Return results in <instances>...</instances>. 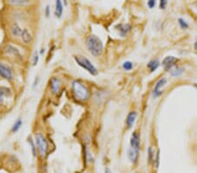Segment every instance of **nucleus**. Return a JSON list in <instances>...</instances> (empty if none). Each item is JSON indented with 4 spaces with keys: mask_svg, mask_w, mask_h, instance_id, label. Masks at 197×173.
Masks as SVG:
<instances>
[{
    "mask_svg": "<svg viewBox=\"0 0 197 173\" xmlns=\"http://www.w3.org/2000/svg\"><path fill=\"white\" fill-rule=\"evenodd\" d=\"M0 77L10 81L13 80V73L12 68L8 67L7 65H5V63H0Z\"/></svg>",
    "mask_w": 197,
    "mask_h": 173,
    "instance_id": "nucleus-5",
    "label": "nucleus"
},
{
    "mask_svg": "<svg viewBox=\"0 0 197 173\" xmlns=\"http://www.w3.org/2000/svg\"><path fill=\"white\" fill-rule=\"evenodd\" d=\"M117 30L120 31V33H121L122 36H126V33L128 32V31L131 30V26L130 25H126V24H122V25H118L117 26Z\"/></svg>",
    "mask_w": 197,
    "mask_h": 173,
    "instance_id": "nucleus-16",
    "label": "nucleus"
},
{
    "mask_svg": "<svg viewBox=\"0 0 197 173\" xmlns=\"http://www.w3.org/2000/svg\"><path fill=\"white\" fill-rule=\"evenodd\" d=\"M10 90L5 87H0V104H3L5 98L9 95Z\"/></svg>",
    "mask_w": 197,
    "mask_h": 173,
    "instance_id": "nucleus-14",
    "label": "nucleus"
},
{
    "mask_svg": "<svg viewBox=\"0 0 197 173\" xmlns=\"http://www.w3.org/2000/svg\"><path fill=\"white\" fill-rule=\"evenodd\" d=\"M87 47L94 56H99L103 53V46L101 40L95 35H90L87 39Z\"/></svg>",
    "mask_w": 197,
    "mask_h": 173,
    "instance_id": "nucleus-1",
    "label": "nucleus"
},
{
    "mask_svg": "<svg viewBox=\"0 0 197 173\" xmlns=\"http://www.w3.org/2000/svg\"><path fill=\"white\" fill-rule=\"evenodd\" d=\"M132 67H133V64L131 61H126L123 64V68L125 70H126V71H130V70L132 69Z\"/></svg>",
    "mask_w": 197,
    "mask_h": 173,
    "instance_id": "nucleus-20",
    "label": "nucleus"
},
{
    "mask_svg": "<svg viewBox=\"0 0 197 173\" xmlns=\"http://www.w3.org/2000/svg\"><path fill=\"white\" fill-rule=\"evenodd\" d=\"M36 144L38 147V151L40 152V155L41 156H45L47 152V149H48V143L42 134L39 133L36 135Z\"/></svg>",
    "mask_w": 197,
    "mask_h": 173,
    "instance_id": "nucleus-4",
    "label": "nucleus"
},
{
    "mask_svg": "<svg viewBox=\"0 0 197 173\" xmlns=\"http://www.w3.org/2000/svg\"><path fill=\"white\" fill-rule=\"evenodd\" d=\"M159 65H160L159 61H158V60H151L150 62L148 63L147 67H148V68L150 69V71L153 72V71H155L157 68H158Z\"/></svg>",
    "mask_w": 197,
    "mask_h": 173,
    "instance_id": "nucleus-18",
    "label": "nucleus"
},
{
    "mask_svg": "<svg viewBox=\"0 0 197 173\" xmlns=\"http://www.w3.org/2000/svg\"><path fill=\"white\" fill-rule=\"evenodd\" d=\"M136 118H137L136 112H131V113H129V115H127V118H126V124L128 126V128H131L132 127V125L134 124L135 121H136Z\"/></svg>",
    "mask_w": 197,
    "mask_h": 173,
    "instance_id": "nucleus-10",
    "label": "nucleus"
},
{
    "mask_svg": "<svg viewBox=\"0 0 197 173\" xmlns=\"http://www.w3.org/2000/svg\"><path fill=\"white\" fill-rule=\"evenodd\" d=\"M29 142H30V144H31L32 146V155L33 156H36V152H35V145H34V143H33V141H32V139L30 137L29 139Z\"/></svg>",
    "mask_w": 197,
    "mask_h": 173,
    "instance_id": "nucleus-24",
    "label": "nucleus"
},
{
    "mask_svg": "<svg viewBox=\"0 0 197 173\" xmlns=\"http://www.w3.org/2000/svg\"><path fill=\"white\" fill-rule=\"evenodd\" d=\"M5 53L7 54H12L14 56H20L19 52L17 48H15L14 46H11V45H7L5 47Z\"/></svg>",
    "mask_w": 197,
    "mask_h": 173,
    "instance_id": "nucleus-13",
    "label": "nucleus"
},
{
    "mask_svg": "<svg viewBox=\"0 0 197 173\" xmlns=\"http://www.w3.org/2000/svg\"><path fill=\"white\" fill-rule=\"evenodd\" d=\"M11 3L12 4H15V5H23L24 3H27V2H23V1H20V0H17V1H12Z\"/></svg>",
    "mask_w": 197,
    "mask_h": 173,
    "instance_id": "nucleus-27",
    "label": "nucleus"
},
{
    "mask_svg": "<svg viewBox=\"0 0 197 173\" xmlns=\"http://www.w3.org/2000/svg\"><path fill=\"white\" fill-rule=\"evenodd\" d=\"M178 61V60L175 57H173V56H168L164 59L163 62H162V65L164 68L166 69V71H168L169 69H171L172 67L175 66L176 62Z\"/></svg>",
    "mask_w": 197,
    "mask_h": 173,
    "instance_id": "nucleus-6",
    "label": "nucleus"
},
{
    "mask_svg": "<svg viewBox=\"0 0 197 173\" xmlns=\"http://www.w3.org/2000/svg\"><path fill=\"white\" fill-rule=\"evenodd\" d=\"M155 1H153V0H151V1H148V3H147V5L148 6L150 7V8H153L154 7V5H155Z\"/></svg>",
    "mask_w": 197,
    "mask_h": 173,
    "instance_id": "nucleus-26",
    "label": "nucleus"
},
{
    "mask_svg": "<svg viewBox=\"0 0 197 173\" xmlns=\"http://www.w3.org/2000/svg\"><path fill=\"white\" fill-rule=\"evenodd\" d=\"M105 173H111V171H110V169H106V170H105Z\"/></svg>",
    "mask_w": 197,
    "mask_h": 173,
    "instance_id": "nucleus-29",
    "label": "nucleus"
},
{
    "mask_svg": "<svg viewBox=\"0 0 197 173\" xmlns=\"http://www.w3.org/2000/svg\"><path fill=\"white\" fill-rule=\"evenodd\" d=\"M22 126V120L21 119H18V120L15 122V123L12 126V132H17L18 129H20V127Z\"/></svg>",
    "mask_w": 197,
    "mask_h": 173,
    "instance_id": "nucleus-19",
    "label": "nucleus"
},
{
    "mask_svg": "<svg viewBox=\"0 0 197 173\" xmlns=\"http://www.w3.org/2000/svg\"><path fill=\"white\" fill-rule=\"evenodd\" d=\"M131 148L135 150V151H139V148H140L139 136L136 132L132 133V136L131 137Z\"/></svg>",
    "mask_w": 197,
    "mask_h": 173,
    "instance_id": "nucleus-7",
    "label": "nucleus"
},
{
    "mask_svg": "<svg viewBox=\"0 0 197 173\" xmlns=\"http://www.w3.org/2000/svg\"><path fill=\"white\" fill-rule=\"evenodd\" d=\"M179 24L180 25V27H181V28H183V29H185V28H188V24H187L186 21L183 20L182 18H179Z\"/></svg>",
    "mask_w": 197,
    "mask_h": 173,
    "instance_id": "nucleus-23",
    "label": "nucleus"
},
{
    "mask_svg": "<svg viewBox=\"0 0 197 173\" xmlns=\"http://www.w3.org/2000/svg\"><path fill=\"white\" fill-rule=\"evenodd\" d=\"M21 39H22L23 42L26 43V44H29L32 41V38L31 33H30V31H28L27 29H24L23 30L22 34H21Z\"/></svg>",
    "mask_w": 197,
    "mask_h": 173,
    "instance_id": "nucleus-12",
    "label": "nucleus"
},
{
    "mask_svg": "<svg viewBox=\"0 0 197 173\" xmlns=\"http://www.w3.org/2000/svg\"><path fill=\"white\" fill-rule=\"evenodd\" d=\"M75 60H76V63H77L80 67L86 69L88 72H90L92 75H96V74H97V70H96V68L95 67V66L92 63L90 62L89 59L83 57V56H76V57H75Z\"/></svg>",
    "mask_w": 197,
    "mask_h": 173,
    "instance_id": "nucleus-3",
    "label": "nucleus"
},
{
    "mask_svg": "<svg viewBox=\"0 0 197 173\" xmlns=\"http://www.w3.org/2000/svg\"><path fill=\"white\" fill-rule=\"evenodd\" d=\"M166 80L165 78H162L160 80H159L158 82L156 83L155 85V88H154V90H153V96L154 97H158V96H160V94H162V86L166 83Z\"/></svg>",
    "mask_w": 197,
    "mask_h": 173,
    "instance_id": "nucleus-8",
    "label": "nucleus"
},
{
    "mask_svg": "<svg viewBox=\"0 0 197 173\" xmlns=\"http://www.w3.org/2000/svg\"><path fill=\"white\" fill-rule=\"evenodd\" d=\"M182 73H183V69H182V68H180V67H177L175 70H174V71L172 72V75L179 76V75H180Z\"/></svg>",
    "mask_w": 197,
    "mask_h": 173,
    "instance_id": "nucleus-21",
    "label": "nucleus"
},
{
    "mask_svg": "<svg viewBox=\"0 0 197 173\" xmlns=\"http://www.w3.org/2000/svg\"><path fill=\"white\" fill-rule=\"evenodd\" d=\"M195 87H196V88H197V84H195Z\"/></svg>",
    "mask_w": 197,
    "mask_h": 173,
    "instance_id": "nucleus-31",
    "label": "nucleus"
},
{
    "mask_svg": "<svg viewBox=\"0 0 197 173\" xmlns=\"http://www.w3.org/2000/svg\"><path fill=\"white\" fill-rule=\"evenodd\" d=\"M22 29L18 26V25L17 23H13L12 24V26L11 27V32H12V36H14V37H19V36H21V34H22Z\"/></svg>",
    "mask_w": 197,
    "mask_h": 173,
    "instance_id": "nucleus-11",
    "label": "nucleus"
},
{
    "mask_svg": "<svg viewBox=\"0 0 197 173\" xmlns=\"http://www.w3.org/2000/svg\"><path fill=\"white\" fill-rule=\"evenodd\" d=\"M195 48L197 50V40H196V41H195Z\"/></svg>",
    "mask_w": 197,
    "mask_h": 173,
    "instance_id": "nucleus-30",
    "label": "nucleus"
},
{
    "mask_svg": "<svg viewBox=\"0 0 197 173\" xmlns=\"http://www.w3.org/2000/svg\"><path fill=\"white\" fill-rule=\"evenodd\" d=\"M48 14H49V11H48V6H47V9H46V15H47V17L48 16Z\"/></svg>",
    "mask_w": 197,
    "mask_h": 173,
    "instance_id": "nucleus-28",
    "label": "nucleus"
},
{
    "mask_svg": "<svg viewBox=\"0 0 197 173\" xmlns=\"http://www.w3.org/2000/svg\"><path fill=\"white\" fill-rule=\"evenodd\" d=\"M62 12H63V8H62V1H56L55 3V16L57 18H61L62 15Z\"/></svg>",
    "mask_w": 197,
    "mask_h": 173,
    "instance_id": "nucleus-15",
    "label": "nucleus"
},
{
    "mask_svg": "<svg viewBox=\"0 0 197 173\" xmlns=\"http://www.w3.org/2000/svg\"><path fill=\"white\" fill-rule=\"evenodd\" d=\"M50 88L53 94H57L61 88V81L57 78H53L50 81Z\"/></svg>",
    "mask_w": 197,
    "mask_h": 173,
    "instance_id": "nucleus-9",
    "label": "nucleus"
},
{
    "mask_svg": "<svg viewBox=\"0 0 197 173\" xmlns=\"http://www.w3.org/2000/svg\"><path fill=\"white\" fill-rule=\"evenodd\" d=\"M166 4H167V2H166V0H162V1H160V9H165Z\"/></svg>",
    "mask_w": 197,
    "mask_h": 173,
    "instance_id": "nucleus-25",
    "label": "nucleus"
},
{
    "mask_svg": "<svg viewBox=\"0 0 197 173\" xmlns=\"http://www.w3.org/2000/svg\"><path fill=\"white\" fill-rule=\"evenodd\" d=\"M38 61H39V53L38 52H34L33 56H32V65L36 66L38 64Z\"/></svg>",
    "mask_w": 197,
    "mask_h": 173,
    "instance_id": "nucleus-22",
    "label": "nucleus"
},
{
    "mask_svg": "<svg viewBox=\"0 0 197 173\" xmlns=\"http://www.w3.org/2000/svg\"><path fill=\"white\" fill-rule=\"evenodd\" d=\"M72 89H73L75 96L79 101H86L90 97L89 89H87V87L83 83H81V81H78V80L74 81L72 85Z\"/></svg>",
    "mask_w": 197,
    "mask_h": 173,
    "instance_id": "nucleus-2",
    "label": "nucleus"
},
{
    "mask_svg": "<svg viewBox=\"0 0 197 173\" xmlns=\"http://www.w3.org/2000/svg\"><path fill=\"white\" fill-rule=\"evenodd\" d=\"M138 155H139V151H135L133 149L130 148L129 151H128V156L131 162L135 163L137 161V158H138Z\"/></svg>",
    "mask_w": 197,
    "mask_h": 173,
    "instance_id": "nucleus-17",
    "label": "nucleus"
}]
</instances>
